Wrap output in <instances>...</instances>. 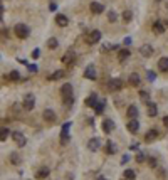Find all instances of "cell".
Here are the masks:
<instances>
[{"label": "cell", "instance_id": "39", "mask_svg": "<svg viewBox=\"0 0 168 180\" xmlns=\"http://www.w3.org/2000/svg\"><path fill=\"white\" fill-rule=\"evenodd\" d=\"M128 162H130V155L126 153V155H123V157H121V162H119V163H121V165H126Z\"/></svg>", "mask_w": 168, "mask_h": 180}, {"label": "cell", "instance_id": "9", "mask_svg": "<svg viewBox=\"0 0 168 180\" xmlns=\"http://www.w3.org/2000/svg\"><path fill=\"white\" fill-rule=\"evenodd\" d=\"M108 88L111 89V91H119L121 88H123V81L121 79H109V82H108Z\"/></svg>", "mask_w": 168, "mask_h": 180}, {"label": "cell", "instance_id": "44", "mask_svg": "<svg viewBox=\"0 0 168 180\" xmlns=\"http://www.w3.org/2000/svg\"><path fill=\"white\" fill-rule=\"evenodd\" d=\"M150 165H151V167H156V160L155 158H150Z\"/></svg>", "mask_w": 168, "mask_h": 180}, {"label": "cell", "instance_id": "34", "mask_svg": "<svg viewBox=\"0 0 168 180\" xmlns=\"http://www.w3.org/2000/svg\"><path fill=\"white\" fill-rule=\"evenodd\" d=\"M10 163L12 165H19L20 163V158L17 153H10Z\"/></svg>", "mask_w": 168, "mask_h": 180}, {"label": "cell", "instance_id": "46", "mask_svg": "<svg viewBox=\"0 0 168 180\" xmlns=\"http://www.w3.org/2000/svg\"><path fill=\"white\" fill-rule=\"evenodd\" d=\"M49 9H51V10H52V12H54V10L57 9V7H56V3H51V7H49Z\"/></svg>", "mask_w": 168, "mask_h": 180}, {"label": "cell", "instance_id": "40", "mask_svg": "<svg viewBox=\"0 0 168 180\" xmlns=\"http://www.w3.org/2000/svg\"><path fill=\"white\" fill-rule=\"evenodd\" d=\"M29 71H30V73H37L39 71V67H37V64H29Z\"/></svg>", "mask_w": 168, "mask_h": 180}, {"label": "cell", "instance_id": "19", "mask_svg": "<svg viewBox=\"0 0 168 180\" xmlns=\"http://www.w3.org/2000/svg\"><path fill=\"white\" fill-rule=\"evenodd\" d=\"M62 64H72L74 61H76V54H72V52H66L62 56Z\"/></svg>", "mask_w": 168, "mask_h": 180}, {"label": "cell", "instance_id": "4", "mask_svg": "<svg viewBox=\"0 0 168 180\" xmlns=\"http://www.w3.org/2000/svg\"><path fill=\"white\" fill-rule=\"evenodd\" d=\"M89 10H91V14H94V15H99V14L104 12V5H103V3H99V2H91Z\"/></svg>", "mask_w": 168, "mask_h": 180}, {"label": "cell", "instance_id": "27", "mask_svg": "<svg viewBox=\"0 0 168 180\" xmlns=\"http://www.w3.org/2000/svg\"><path fill=\"white\" fill-rule=\"evenodd\" d=\"M158 67H160V71H168V57H160V61H158Z\"/></svg>", "mask_w": 168, "mask_h": 180}, {"label": "cell", "instance_id": "41", "mask_svg": "<svg viewBox=\"0 0 168 180\" xmlns=\"http://www.w3.org/2000/svg\"><path fill=\"white\" fill-rule=\"evenodd\" d=\"M64 103H66V106H71V104H74V96H71V98L64 99Z\"/></svg>", "mask_w": 168, "mask_h": 180}, {"label": "cell", "instance_id": "13", "mask_svg": "<svg viewBox=\"0 0 168 180\" xmlns=\"http://www.w3.org/2000/svg\"><path fill=\"white\" fill-rule=\"evenodd\" d=\"M126 128H128V131L136 133L138 128H140V121H136V118H133V120H130V121L126 123Z\"/></svg>", "mask_w": 168, "mask_h": 180}, {"label": "cell", "instance_id": "31", "mask_svg": "<svg viewBox=\"0 0 168 180\" xmlns=\"http://www.w3.org/2000/svg\"><path fill=\"white\" fill-rule=\"evenodd\" d=\"M57 46H59V42H57L56 37H51V39L47 41V47H49V49H57Z\"/></svg>", "mask_w": 168, "mask_h": 180}, {"label": "cell", "instance_id": "24", "mask_svg": "<svg viewBox=\"0 0 168 180\" xmlns=\"http://www.w3.org/2000/svg\"><path fill=\"white\" fill-rule=\"evenodd\" d=\"M128 81H130V84H131V86H138V84H140V81H141V78H140V74L133 73V74H130Z\"/></svg>", "mask_w": 168, "mask_h": 180}, {"label": "cell", "instance_id": "16", "mask_svg": "<svg viewBox=\"0 0 168 180\" xmlns=\"http://www.w3.org/2000/svg\"><path fill=\"white\" fill-rule=\"evenodd\" d=\"M56 24L59 27H66L67 24H69V19H67L66 15H62V14H57L56 15Z\"/></svg>", "mask_w": 168, "mask_h": 180}, {"label": "cell", "instance_id": "35", "mask_svg": "<svg viewBox=\"0 0 168 180\" xmlns=\"http://www.w3.org/2000/svg\"><path fill=\"white\" fill-rule=\"evenodd\" d=\"M108 20H109V22H116V20H118V14L114 12V10H109V12H108Z\"/></svg>", "mask_w": 168, "mask_h": 180}, {"label": "cell", "instance_id": "25", "mask_svg": "<svg viewBox=\"0 0 168 180\" xmlns=\"http://www.w3.org/2000/svg\"><path fill=\"white\" fill-rule=\"evenodd\" d=\"M64 71L62 69H59V71H56V73H52L51 76H47V81H57V79H61V78H64Z\"/></svg>", "mask_w": 168, "mask_h": 180}, {"label": "cell", "instance_id": "28", "mask_svg": "<svg viewBox=\"0 0 168 180\" xmlns=\"http://www.w3.org/2000/svg\"><path fill=\"white\" fill-rule=\"evenodd\" d=\"M123 177H124V180H135L136 178V172L131 170V168H128V170H124Z\"/></svg>", "mask_w": 168, "mask_h": 180}, {"label": "cell", "instance_id": "10", "mask_svg": "<svg viewBox=\"0 0 168 180\" xmlns=\"http://www.w3.org/2000/svg\"><path fill=\"white\" fill-rule=\"evenodd\" d=\"M84 78L89 79V81H94L96 79V67L94 66H88L84 69Z\"/></svg>", "mask_w": 168, "mask_h": 180}, {"label": "cell", "instance_id": "43", "mask_svg": "<svg viewBox=\"0 0 168 180\" xmlns=\"http://www.w3.org/2000/svg\"><path fill=\"white\" fill-rule=\"evenodd\" d=\"M123 42H124L126 46H130V44H131V37H124V41H123Z\"/></svg>", "mask_w": 168, "mask_h": 180}, {"label": "cell", "instance_id": "38", "mask_svg": "<svg viewBox=\"0 0 168 180\" xmlns=\"http://www.w3.org/2000/svg\"><path fill=\"white\" fill-rule=\"evenodd\" d=\"M145 160H146L145 153H138V155H136V162H138V163H143Z\"/></svg>", "mask_w": 168, "mask_h": 180}, {"label": "cell", "instance_id": "22", "mask_svg": "<svg viewBox=\"0 0 168 180\" xmlns=\"http://www.w3.org/2000/svg\"><path fill=\"white\" fill-rule=\"evenodd\" d=\"M130 49H121L119 52H118V61H119V62H124V61L128 59V57H130Z\"/></svg>", "mask_w": 168, "mask_h": 180}, {"label": "cell", "instance_id": "23", "mask_svg": "<svg viewBox=\"0 0 168 180\" xmlns=\"http://www.w3.org/2000/svg\"><path fill=\"white\" fill-rule=\"evenodd\" d=\"M103 130H104V133H111L114 130V121L104 120V121H103Z\"/></svg>", "mask_w": 168, "mask_h": 180}, {"label": "cell", "instance_id": "42", "mask_svg": "<svg viewBox=\"0 0 168 180\" xmlns=\"http://www.w3.org/2000/svg\"><path fill=\"white\" fill-rule=\"evenodd\" d=\"M39 56H41V51H39V49H34V51H32V57H34V59H37Z\"/></svg>", "mask_w": 168, "mask_h": 180}, {"label": "cell", "instance_id": "29", "mask_svg": "<svg viewBox=\"0 0 168 180\" xmlns=\"http://www.w3.org/2000/svg\"><path fill=\"white\" fill-rule=\"evenodd\" d=\"M47 175H49V168L47 167H42V168H39V170H37L35 177H37V178H45Z\"/></svg>", "mask_w": 168, "mask_h": 180}, {"label": "cell", "instance_id": "5", "mask_svg": "<svg viewBox=\"0 0 168 180\" xmlns=\"http://www.w3.org/2000/svg\"><path fill=\"white\" fill-rule=\"evenodd\" d=\"M61 96H62L64 99H67V98H71V96H74V94H72V86H71L69 82L62 84V88H61Z\"/></svg>", "mask_w": 168, "mask_h": 180}, {"label": "cell", "instance_id": "45", "mask_svg": "<svg viewBox=\"0 0 168 180\" xmlns=\"http://www.w3.org/2000/svg\"><path fill=\"white\" fill-rule=\"evenodd\" d=\"M163 125H165V126L168 128V116H165V118H163Z\"/></svg>", "mask_w": 168, "mask_h": 180}, {"label": "cell", "instance_id": "12", "mask_svg": "<svg viewBox=\"0 0 168 180\" xmlns=\"http://www.w3.org/2000/svg\"><path fill=\"white\" fill-rule=\"evenodd\" d=\"M140 54H141L143 57H151L153 47L150 44H143V46H140Z\"/></svg>", "mask_w": 168, "mask_h": 180}, {"label": "cell", "instance_id": "6", "mask_svg": "<svg viewBox=\"0 0 168 180\" xmlns=\"http://www.w3.org/2000/svg\"><path fill=\"white\" fill-rule=\"evenodd\" d=\"M88 148H89V152H98V150L101 148V140L99 138H91L88 142Z\"/></svg>", "mask_w": 168, "mask_h": 180}, {"label": "cell", "instance_id": "2", "mask_svg": "<svg viewBox=\"0 0 168 180\" xmlns=\"http://www.w3.org/2000/svg\"><path fill=\"white\" fill-rule=\"evenodd\" d=\"M22 106H24V110H25V111H32V110H34V106H35V98H34V94L27 93V94L24 96Z\"/></svg>", "mask_w": 168, "mask_h": 180}, {"label": "cell", "instance_id": "14", "mask_svg": "<svg viewBox=\"0 0 168 180\" xmlns=\"http://www.w3.org/2000/svg\"><path fill=\"white\" fill-rule=\"evenodd\" d=\"M42 116H44V120L49 121V123H54V121H56V113L52 110H49V108H47V110H44Z\"/></svg>", "mask_w": 168, "mask_h": 180}, {"label": "cell", "instance_id": "11", "mask_svg": "<svg viewBox=\"0 0 168 180\" xmlns=\"http://www.w3.org/2000/svg\"><path fill=\"white\" fill-rule=\"evenodd\" d=\"M98 101H99V98H98V94H94V93H92V94H89L88 98H86V106L88 108H94L96 104H98Z\"/></svg>", "mask_w": 168, "mask_h": 180}, {"label": "cell", "instance_id": "47", "mask_svg": "<svg viewBox=\"0 0 168 180\" xmlns=\"http://www.w3.org/2000/svg\"><path fill=\"white\" fill-rule=\"evenodd\" d=\"M98 180H106L104 177H103V175H101V177H98Z\"/></svg>", "mask_w": 168, "mask_h": 180}, {"label": "cell", "instance_id": "32", "mask_svg": "<svg viewBox=\"0 0 168 180\" xmlns=\"http://www.w3.org/2000/svg\"><path fill=\"white\" fill-rule=\"evenodd\" d=\"M9 135H12V133H10V130L9 128H2V131H0V140H2V142H5Z\"/></svg>", "mask_w": 168, "mask_h": 180}, {"label": "cell", "instance_id": "30", "mask_svg": "<svg viewBox=\"0 0 168 180\" xmlns=\"http://www.w3.org/2000/svg\"><path fill=\"white\" fill-rule=\"evenodd\" d=\"M138 96H140V99L143 103H146V104L150 103V93L148 91H140V93H138Z\"/></svg>", "mask_w": 168, "mask_h": 180}, {"label": "cell", "instance_id": "8", "mask_svg": "<svg viewBox=\"0 0 168 180\" xmlns=\"http://www.w3.org/2000/svg\"><path fill=\"white\" fill-rule=\"evenodd\" d=\"M12 138H14V142H15L19 146H24V145H25V143H27L25 136H24L20 131H14V133H12Z\"/></svg>", "mask_w": 168, "mask_h": 180}, {"label": "cell", "instance_id": "33", "mask_svg": "<svg viewBox=\"0 0 168 180\" xmlns=\"http://www.w3.org/2000/svg\"><path fill=\"white\" fill-rule=\"evenodd\" d=\"M9 79L10 81H20V73L19 71H12V73L9 74Z\"/></svg>", "mask_w": 168, "mask_h": 180}, {"label": "cell", "instance_id": "15", "mask_svg": "<svg viewBox=\"0 0 168 180\" xmlns=\"http://www.w3.org/2000/svg\"><path fill=\"white\" fill-rule=\"evenodd\" d=\"M165 29H166L165 24H163V22H160V20H156V22L153 24L151 30L155 32V34H163V32H165Z\"/></svg>", "mask_w": 168, "mask_h": 180}, {"label": "cell", "instance_id": "21", "mask_svg": "<svg viewBox=\"0 0 168 180\" xmlns=\"http://www.w3.org/2000/svg\"><path fill=\"white\" fill-rule=\"evenodd\" d=\"M146 113H148V116H156V114H158V106H156L155 103H151L150 101L148 103V110H146Z\"/></svg>", "mask_w": 168, "mask_h": 180}, {"label": "cell", "instance_id": "7", "mask_svg": "<svg viewBox=\"0 0 168 180\" xmlns=\"http://www.w3.org/2000/svg\"><path fill=\"white\" fill-rule=\"evenodd\" d=\"M101 41V30H91L88 35V42L89 44H96Z\"/></svg>", "mask_w": 168, "mask_h": 180}, {"label": "cell", "instance_id": "1", "mask_svg": "<svg viewBox=\"0 0 168 180\" xmlns=\"http://www.w3.org/2000/svg\"><path fill=\"white\" fill-rule=\"evenodd\" d=\"M14 30H15V35L19 39H27L29 34H30V27H29L27 24H17Z\"/></svg>", "mask_w": 168, "mask_h": 180}, {"label": "cell", "instance_id": "3", "mask_svg": "<svg viewBox=\"0 0 168 180\" xmlns=\"http://www.w3.org/2000/svg\"><path fill=\"white\" fill-rule=\"evenodd\" d=\"M69 126H71V123H64L62 125V131H61V143L62 145H66L67 142H69Z\"/></svg>", "mask_w": 168, "mask_h": 180}, {"label": "cell", "instance_id": "20", "mask_svg": "<svg viewBox=\"0 0 168 180\" xmlns=\"http://www.w3.org/2000/svg\"><path fill=\"white\" fill-rule=\"evenodd\" d=\"M156 138H158V130H150V131L146 133V136H145V142L151 143L153 140H156Z\"/></svg>", "mask_w": 168, "mask_h": 180}, {"label": "cell", "instance_id": "17", "mask_svg": "<svg viewBox=\"0 0 168 180\" xmlns=\"http://www.w3.org/2000/svg\"><path fill=\"white\" fill-rule=\"evenodd\" d=\"M104 106H106V99L101 98V99L98 101V104L94 106V113H96V114H103V113H104Z\"/></svg>", "mask_w": 168, "mask_h": 180}, {"label": "cell", "instance_id": "48", "mask_svg": "<svg viewBox=\"0 0 168 180\" xmlns=\"http://www.w3.org/2000/svg\"><path fill=\"white\" fill-rule=\"evenodd\" d=\"M165 26H166V27H168V20H166V22H165Z\"/></svg>", "mask_w": 168, "mask_h": 180}, {"label": "cell", "instance_id": "49", "mask_svg": "<svg viewBox=\"0 0 168 180\" xmlns=\"http://www.w3.org/2000/svg\"><path fill=\"white\" fill-rule=\"evenodd\" d=\"M156 2H160V0H156Z\"/></svg>", "mask_w": 168, "mask_h": 180}, {"label": "cell", "instance_id": "26", "mask_svg": "<svg viewBox=\"0 0 168 180\" xmlns=\"http://www.w3.org/2000/svg\"><path fill=\"white\" fill-rule=\"evenodd\" d=\"M116 152H118V148H116V145H114V142L108 140V142H106V153L113 155V153H116Z\"/></svg>", "mask_w": 168, "mask_h": 180}, {"label": "cell", "instance_id": "36", "mask_svg": "<svg viewBox=\"0 0 168 180\" xmlns=\"http://www.w3.org/2000/svg\"><path fill=\"white\" fill-rule=\"evenodd\" d=\"M131 19H133V14H131L130 10H124V12H123V20H124V22H130Z\"/></svg>", "mask_w": 168, "mask_h": 180}, {"label": "cell", "instance_id": "37", "mask_svg": "<svg viewBox=\"0 0 168 180\" xmlns=\"http://www.w3.org/2000/svg\"><path fill=\"white\" fill-rule=\"evenodd\" d=\"M146 78H148V81H155V79H156V74L153 73V71H148V73H146Z\"/></svg>", "mask_w": 168, "mask_h": 180}, {"label": "cell", "instance_id": "18", "mask_svg": "<svg viewBox=\"0 0 168 180\" xmlns=\"http://www.w3.org/2000/svg\"><path fill=\"white\" fill-rule=\"evenodd\" d=\"M138 113H140V110H138L135 104H131V106H128V110H126V114H128V118L130 120H133V118H136L138 116Z\"/></svg>", "mask_w": 168, "mask_h": 180}]
</instances>
